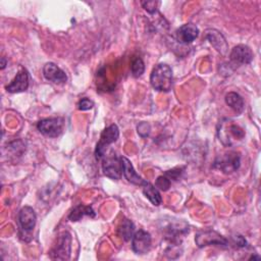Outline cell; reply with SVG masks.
I'll list each match as a JSON object with an SVG mask.
<instances>
[{"instance_id":"cell-1","label":"cell","mask_w":261,"mask_h":261,"mask_svg":"<svg viewBox=\"0 0 261 261\" xmlns=\"http://www.w3.org/2000/svg\"><path fill=\"white\" fill-rule=\"evenodd\" d=\"M172 70L169 65L165 63L157 64L151 72V86L159 92H169L172 88Z\"/></svg>"},{"instance_id":"cell-2","label":"cell","mask_w":261,"mask_h":261,"mask_svg":"<svg viewBox=\"0 0 261 261\" xmlns=\"http://www.w3.org/2000/svg\"><path fill=\"white\" fill-rule=\"evenodd\" d=\"M218 138L225 146H231L233 141H241L245 138V130L229 120L221 121L218 128Z\"/></svg>"},{"instance_id":"cell-3","label":"cell","mask_w":261,"mask_h":261,"mask_svg":"<svg viewBox=\"0 0 261 261\" xmlns=\"http://www.w3.org/2000/svg\"><path fill=\"white\" fill-rule=\"evenodd\" d=\"M71 236L69 232H62L56 243L53 245L51 251L49 252L50 258L53 260H67L70 256L71 248Z\"/></svg>"},{"instance_id":"cell-4","label":"cell","mask_w":261,"mask_h":261,"mask_svg":"<svg viewBox=\"0 0 261 261\" xmlns=\"http://www.w3.org/2000/svg\"><path fill=\"white\" fill-rule=\"evenodd\" d=\"M241 165V157L239 153L230 151L224 154H221L216 157L213 167L219 169L223 173H231L239 169Z\"/></svg>"},{"instance_id":"cell-5","label":"cell","mask_w":261,"mask_h":261,"mask_svg":"<svg viewBox=\"0 0 261 261\" xmlns=\"http://www.w3.org/2000/svg\"><path fill=\"white\" fill-rule=\"evenodd\" d=\"M118 137H119V129L116 124H111L102 132L100 136V140L97 143L96 149H95V156L97 160H100L103 158V156L105 155V150L107 146L114 143L118 139Z\"/></svg>"},{"instance_id":"cell-6","label":"cell","mask_w":261,"mask_h":261,"mask_svg":"<svg viewBox=\"0 0 261 261\" xmlns=\"http://www.w3.org/2000/svg\"><path fill=\"white\" fill-rule=\"evenodd\" d=\"M103 173L112 179H119L122 174V163L121 157H118L114 152L103 156L102 160Z\"/></svg>"},{"instance_id":"cell-7","label":"cell","mask_w":261,"mask_h":261,"mask_svg":"<svg viewBox=\"0 0 261 261\" xmlns=\"http://www.w3.org/2000/svg\"><path fill=\"white\" fill-rule=\"evenodd\" d=\"M195 242L199 248H204L207 246L226 247L228 245V241L215 230L198 231L195 236Z\"/></svg>"},{"instance_id":"cell-8","label":"cell","mask_w":261,"mask_h":261,"mask_svg":"<svg viewBox=\"0 0 261 261\" xmlns=\"http://www.w3.org/2000/svg\"><path fill=\"white\" fill-rule=\"evenodd\" d=\"M64 120L61 117H50L41 119L37 123V128L41 134L46 137L55 138L58 137L63 128Z\"/></svg>"},{"instance_id":"cell-9","label":"cell","mask_w":261,"mask_h":261,"mask_svg":"<svg viewBox=\"0 0 261 261\" xmlns=\"http://www.w3.org/2000/svg\"><path fill=\"white\" fill-rule=\"evenodd\" d=\"M151 236L144 229L136 231L132 238V248L136 254H146L151 249Z\"/></svg>"},{"instance_id":"cell-10","label":"cell","mask_w":261,"mask_h":261,"mask_svg":"<svg viewBox=\"0 0 261 261\" xmlns=\"http://www.w3.org/2000/svg\"><path fill=\"white\" fill-rule=\"evenodd\" d=\"M229 59L234 65L249 64L253 60V52L246 45H238L231 49Z\"/></svg>"},{"instance_id":"cell-11","label":"cell","mask_w":261,"mask_h":261,"mask_svg":"<svg viewBox=\"0 0 261 261\" xmlns=\"http://www.w3.org/2000/svg\"><path fill=\"white\" fill-rule=\"evenodd\" d=\"M199 36V29L194 23H185L175 32V39L179 44H190Z\"/></svg>"},{"instance_id":"cell-12","label":"cell","mask_w":261,"mask_h":261,"mask_svg":"<svg viewBox=\"0 0 261 261\" xmlns=\"http://www.w3.org/2000/svg\"><path fill=\"white\" fill-rule=\"evenodd\" d=\"M205 38L221 55H226L228 51V45L225 38L219 31L215 29H208L205 31Z\"/></svg>"},{"instance_id":"cell-13","label":"cell","mask_w":261,"mask_h":261,"mask_svg":"<svg viewBox=\"0 0 261 261\" xmlns=\"http://www.w3.org/2000/svg\"><path fill=\"white\" fill-rule=\"evenodd\" d=\"M18 223L22 230L24 231H31L34 229L36 225V212L35 210L30 206L22 207L18 212Z\"/></svg>"},{"instance_id":"cell-14","label":"cell","mask_w":261,"mask_h":261,"mask_svg":"<svg viewBox=\"0 0 261 261\" xmlns=\"http://www.w3.org/2000/svg\"><path fill=\"white\" fill-rule=\"evenodd\" d=\"M43 74L46 80L56 84H62L67 81L66 73L53 62H48L44 65Z\"/></svg>"},{"instance_id":"cell-15","label":"cell","mask_w":261,"mask_h":261,"mask_svg":"<svg viewBox=\"0 0 261 261\" xmlns=\"http://www.w3.org/2000/svg\"><path fill=\"white\" fill-rule=\"evenodd\" d=\"M29 87V74L24 69L19 70L11 83L6 86V91L9 93H20Z\"/></svg>"},{"instance_id":"cell-16","label":"cell","mask_w":261,"mask_h":261,"mask_svg":"<svg viewBox=\"0 0 261 261\" xmlns=\"http://www.w3.org/2000/svg\"><path fill=\"white\" fill-rule=\"evenodd\" d=\"M121 163H122V173H123L125 179H127V181H129L136 186H142V187L147 182L145 179H143L142 176H140L136 172L133 164L130 163V161L127 158L122 156Z\"/></svg>"},{"instance_id":"cell-17","label":"cell","mask_w":261,"mask_h":261,"mask_svg":"<svg viewBox=\"0 0 261 261\" xmlns=\"http://www.w3.org/2000/svg\"><path fill=\"white\" fill-rule=\"evenodd\" d=\"M85 215L94 217L95 216V212H94V210H93V208L91 206H86V205L80 204V205H77L76 207H74L71 210V212L68 215V219L70 221H79Z\"/></svg>"},{"instance_id":"cell-18","label":"cell","mask_w":261,"mask_h":261,"mask_svg":"<svg viewBox=\"0 0 261 261\" xmlns=\"http://www.w3.org/2000/svg\"><path fill=\"white\" fill-rule=\"evenodd\" d=\"M135 233V225L132 220L123 219L117 227V234L125 242L129 241Z\"/></svg>"},{"instance_id":"cell-19","label":"cell","mask_w":261,"mask_h":261,"mask_svg":"<svg viewBox=\"0 0 261 261\" xmlns=\"http://www.w3.org/2000/svg\"><path fill=\"white\" fill-rule=\"evenodd\" d=\"M143 193L144 195L146 196V198L149 199V201L155 205V206H158L161 204L162 202V198H161V195L158 191V189L153 186L152 184L150 182H146L144 186H143Z\"/></svg>"},{"instance_id":"cell-20","label":"cell","mask_w":261,"mask_h":261,"mask_svg":"<svg viewBox=\"0 0 261 261\" xmlns=\"http://www.w3.org/2000/svg\"><path fill=\"white\" fill-rule=\"evenodd\" d=\"M225 103L237 113H241L244 110V100L236 92H229L225 95Z\"/></svg>"},{"instance_id":"cell-21","label":"cell","mask_w":261,"mask_h":261,"mask_svg":"<svg viewBox=\"0 0 261 261\" xmlns=\"http://www.w3.org/2000/svg\"><path fill=\"white\" fill-rule=\"evenodd\" d=\"M130 71L135 77L141 76L145 71V64L141 57L134 56L130 62Z\"/></svg>"},{"instance_id":"cell-22","label":"cell","mask_w":261,"mask_h":261,"mask_svg":"<svg viewBox=\"0 0 261 261\" xmlns=\"http://www.w3.org/2000/svg\"><path fill=\"white\" fill-rule=\"evenodd\" d=\"M170 179L166 176V175H160L157 177L156 181H155V187L163 192L167 191L170 188Z\"/></svg>"},{"instance_id":"cell-23","label":"cell","mask_w":261,"mask_h":261,"mask_svg":"<svg viewBox=\"0 0 261 261\" xmlns=\"http://www.w3.org/2000/svg\"><path fill=\"white\" fill-rule=\"evenodd\" d=\"M137 132L139 134L140 137L142 138H147L150 133H151V126L148 122L146 121H142L137 125Z\"/></svg>"},{"instance_id":"cell-24","label":"cell","mask_w":261,"mask_h":261,"mask_svg":"<svg viewBox=\"0 0 261 261\" xmlns=\"http://www.w3.org/2000/svg\"><path fill=\"white\" fill-rule=\"evenodd\" d=\"M143 8L150 14H154L157 12V8H158V5H159V2L158 1H142L141 2Z\"/></svg>"},{"instance_id":"cell-25","label":"cell","mask_w":261,"mask_h":261,"mask_svg":"<svg viewBox=\"0 0 261 261\" xmlns=\"http://www.w3.org/2000/svg\"><path fill=\"white\" fill-rule=\"evenodd\" d=\"M184 169L185 167H175V168H172L170 170H167L165 172V175L171 180H177L179 178V176L181 175V173L184 172Z\"/></svg>"},{"instance_id":"cell-26","label":"cell","mask_w":261,"mask_h":261,"mask_svg":"<svg viewBox=\"0 0 261 261\" xmlns=\"http://www.w3.org/2000/svg\"><path fill=\"white\" fill-rule=\"evenodd\" d=\"M94 106V102L88 98H83L79 103H77V108L82 111L90 110Z\"/></svg>"},{"instance_id":"cell-27","label":"cell","mask_w":261,"mask_h":261,"mask_svg":"<svg viewBox=\"0 0 261 261\" xmlns=\"http://www.w3.org/2000/svg\"><path fill=\"white\" fill-rule=\"evenodd\" d=\"M231 241H232V245L236 246L237 248H244L247 246V241L246 239L241 236V234H236L231 238Z\"/></svg>"},{"instance_id":"cell-28","label":"cell","mask_w":261,"mask_h":261,"mask_svg":"<svg viewBox=\"0 0 261 261\" xmlns=\"http://www.w3.org/2000/svg\"><path fill=\"white\" fill-rule=\"evenodd\" d=\"M6 66V60L4 57L1 58V69H3Z\"/></svg>"},{"instance_id":"cell-29","label":"cell","mask_w":261,"mask_h":261,"mask_svg":"<svg viewBox=\"0 0 261 261\" xmlns=\"http://www.w3.org/2000/svg\"><path fill=\"white\" fill-rule=\"evenodd\" d=\"M250 259H253V260H254V259H256V260H259V259H260V257H259V256H256V255H254V256H251V258H250Z\"/></svg>"}]
</instances>
